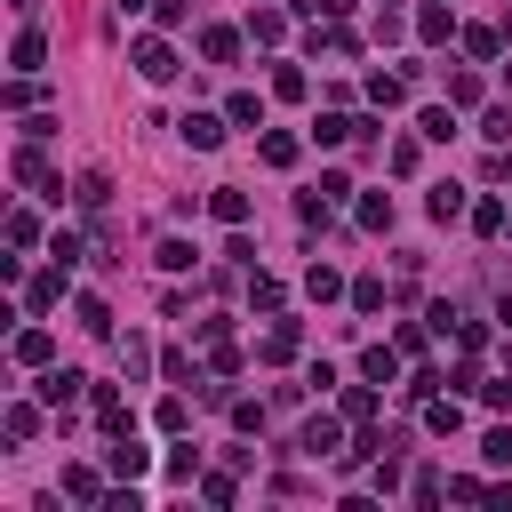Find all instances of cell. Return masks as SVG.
I'll return each instance as SVG.
<instances>
[{
	"instance_id": "obj_28",
	"label": "cell",
	"mask_w": 512,
	"mask_h": 512,
	"mask_svg": "<svg viewBox=\"0 0 512 512\" xmlns=\"http://www.w3.org/2000/svg\"><path fill=\"white\" fill-rule=\"evenodd\" d=\"M72 312H80V328H88V336H112V312H104V296H72Z\"/></svg>"
},
{
	"instance_id": "obj_51",
	"label": "cell",
	"mask_w": 512,
	"mask_h": 512,
	"mask_svg": "<svg viewBox=\"0 0 512 512\" xmlns=\"http://www.w3.org/2000/svg\"><path fill=\"white\" fill-rule=\"evenodd\" d=\"M320 16H352V0H320Z\"/></svg>"
},
{
	"instance_id": "obj_26",
	"label": "cell",
	"mask_w": 512,
	"mask_h": 512,
	"mask_svg": "<svg viewBox=\"0 0 512 512\" xmlns=\"http://www.w3.org/2000/svg\"><path fill=\"white\" fill-rule=\"evenodd\" d=\"M296 152H304V144H296L288 128H272V136H264V168H296Z\"/></svg>"
},
{
	"instance_id": "obj_15",
	"label": "cell",
	"mask_w": 512,
	"mask_h": 512,
	"mask_svg": "<svg viewBox=\"0 0 512 512\" xmlns=\"http://www.w3.org/2000/svg\"><path fill=\"white\" fill-rule=\"evenodd\" d=\"M448 32H456V8H440V0H432V8H416V40H432V48H440Z\"/></svg>"
},
{
	"instance_id": "obj_39",
	"label": "cell",
	"mask_w": 512,
	"mask_h": 512,
	"mask_svg": "<svg viewBox=\"0 0 512 512\" xmlns=\"http://www.w3.org/2000/svg\"><path fill=\"white\" fill-rule=\"evenodd\" d=\"M184 424H192V400L168 392V400H160V432H184Z\"/></svg>"
},
{
	"instance_id": "obj_36",
	"label": "cell",
	"mask_w": 512,
	"mask_h": 512,
	"mask_svg": "<svg viewBox=\"0 0 512 512\" xmlns=\"http://www.w3.org/2000/svg\"><path fill=\"white\" fill-rule=\"evenodd\" d=\"M416 160H424V152H416V136H400V144L384 152V168H392V176H416Z\"/></svg>"
},
{
	"instance_id": "obj_7",
	"label": "cell",
	"mask_w": 512,
	"mask_h": 512,
	"mask_svg": "<svg viewBox=\"0 0 512 512\" xmlns=\"http://www.w3.org/2000/svg\"><path fill=\"white\" fill-rule=\"evenodd\" d=\"M80 392H88V376H80V368H40V400H48V408H72Z\"/></svg>"
},
{
	"instance_id": "obj_46",
	"label": "cell",
	"mask_w": 512,
	"mask_h": 512,
	"mask_svg": "<svg viewBox=\"0 0 512 512\" xmlns=\"http://www.w3.org/2000/svg\"><path fill=\"white\" fill-rule=\"evenodd\" d=\"M408 496H416V504H440V496H448V480H440V472H416V480H408Z\"/></svg>"
},
{
	"instance_id": "obj_13",
	"label": "cell",
	"mask_w": 512,
	"mask_h": 512,
	"mask_svg": "<svg viewBox=\"0 0 512 512\" xmlns=\"http://www.w3.org/2000/svg\"><path fill=\"white\" fill-rule=\"evenodd\" d=\"M40 408H48V400H8L0 432H8V440H32V432H40Z\"/></svg>"
},
{
	"instance_id": "obj_16",
	"label": "cell",
	"mask_w": 512,
	"mask_h": 512,
	"mask_svg": "<svg viewBox=\"0 0 512 512\" xmlns=\"http://www.w3.org/2000/svg\"><path fill=\"white\" fill-rule=\"evenodd\" d=\"M8 64H16V72H40V64H48V40L24 24V32H16V48H8Z\"/></svg>"
},
{
	"instance_id": "obj_2",
	"label": "cell",
	"mask_w": 512,
	"mask_h": 512,
	"mask_svg": "<svg viewBox=\"0 0 512 512\" xmlns=\"http://www.w3.org/2000/svg\"><path fill=\"white\" fill-rule=\"evenodd\" d=\"M104 472H112V480H144V472H152V448H136V432H112Z\"/></svg>"
},
{
	"instance_id": "obj_17",
	"label": "cell",
	"mask_w": 512,
	"mask_h": 512,
	"mask_svg": "<svg viewBox=\"0 0 512 512\" xmlns=\"http://www.w3.org/2000/svg\"><path fill=\"white\" fill-rule=\"evenodd\" d=\"M72 200H80V208L96 216V208L112 200V176H104V168H80V184H72Z\"/></svg>"
},
{
	"instance_id": "obj_52",
	"label": "cell",
	"mask_w": 512,
	"mask_h": 512,
	"mask_svg": "<svg viewBox=\"0 0 512 512\" xmlns=\"http://www.w3.org/2000/svg\"><path fill=\"white\" fill-rule=\"evenodd\" d=\"M496 320H512V288H504V296H496Z\"/></svg>"
},
{
	"instance_id": "obj_30",
	"label": "cell",
	"mask_w": 512,
	"mask_h": 512,
	"mask_svg": "<svg viewBox=\"0 0 512 512\" xmlns=\"http://www.w3.org/2000/svg\"><path fill=\"white\" fill-rule=\"evenodd\" d=\"M40 240V216L32 208H8V248H32Z\"/></svg>"
},
{
	"instance_id": "obj_25",
	"label": "cell",
	"mask_w": 512,
	"mask_h": 512,
	"mask_svg": "<svg viewBox=\"0 0 512 512\" xmlns=\"http://www.w3.org/2000/svg\"><path fill=\"white\" fill-rule=\"evenodd\" d=\"M224 120H232V128H264V104H256V88H240V96L224 104Z\"/></svg>"
},
{
	"instance_id": "obj_37",
	"label": "cell",
	"mask_w": 512,
	"mask_h": 512,
	"mask_svg": "<svg viewBox=\"0 0 512 512\" xmlns=\"http://www.w3.org/2000/svg\"><path fill=\"white\" fill-rule=\"evenodd\" d=\"M296 216H304V224H312V232H320V224H328V216H336V200H320V184H312V192H304V200H296Z\"/></svg>"
},
{
	"instance_id": "obj_54",
	"label": "cell",
	"mask_w": 512,
	"mask_h": 512,
	"mask_svg": "<svg viewBox=\"0 0 512 512\" xmlns=\"http://www.w3.org/2000/svg\"><path fill=\"white\" fill-rule=\"evenodd\" d=\"M504 232H512V224H504Z\"/></svg>"
},
{
	"instance_id": "obj_40",
	"label": "cell",
	"mask_w": 512,
	"mask_h": 512,
	"mask_svg": "<svg viewBox=\"0 0 512 512\" xmlns=\"http://www.w3.org/2000/svg\"><path fill=\"white\" fill-rule=\"evenodd\" d=\"M200 496H208V504H232L240 480H232V472H200Z\"/></svg>"
},
{
	"instance_id": "obj_27",
	"label": "cell",
	"mask_w": 512,
	"mask_h": 512,
	"mask_svg": "<svg viewBox=\"0 0 512 512\" xmlns=\"http://www.w3.org/2000/svg\"><path fill=\"white\" fill-rule=\"evenodd\" d=\"M424 208H432L440 224H456V216H464V184H432V200H424Z\"/></svg>"
},
{
	"instance_id": "obj_53",
	"label": "cell",
	"mask_w": 512,
	"mask_h": 512,
	"mask_svg": "<svg viewBox=\"0 0 512 512\" xmlns=\"http://www.w3.org/2000/svg\"><path fill=\"white\" fill-rule=\"evenodd\" d=\"M120 8H128V16H136V8H152V0H120Z\"/></svg>"
},
{
	"instance_id": "obj_35",
	"label": "cell",
	"mask_w": 512,
	"mask_h": 512,
	"mask_svg": "<svg viewBox=\"0 0 512 512\" xmlns=\"http://www.w3.org/2000/svg\"><path fill=\"white\" fill-rule=\"evenodd\" d=\"M416 136H432V144H448V136H456V120H448V104H432V112L416 120Z\"/></svg>"
},
{
	"instance_id": "obj_38",
	"label": "cell",
	"mask_w": 512,
	"mask_h": 512,
	"mask_svg": "<svg viewBox=\"0 0 512 512\" xmlns=\"http://www.w3.org/2000/svg\"><path fill=\"white\" fill-rule=\"evenodd\" d=\"M192 336H200V352H208V344H232V320L208 312V320H192Z\"/></svg>"
},
{
	"instance_id": "obj_1",
	"label": "cell",
	"mask_w": 512,
	"mask_h": 512,
	"mask_svg": "<svg viewBox=\"0 0 512 512\" xmlns=\"http://www.w3.org/2000/svg\"><path fill=\"white\" fill-rule=\"evenodd\" d=\"M344 424H352L344 408H336V416H312V424L296 432V448H304L312 464H336V456H344Z\"/></svg>"
},
{
	"instance_id": "obj_33",
	"label": "cell",
	"mask_w": 512,
	"mask_h": 512,
	"mask_svg": "<svg viewBox=\"0 0 512 512\" xmlns=\"http://www.w3.org/2000/svg\"><path fill=\"white\" fill-rule=\"evenodd\" d=\"M424 424H432V432H456V424H464V408H456V400H440V392H432V400H424Z\"/></svg>"
},
{
	"instance_id": "obj_4",
	"label": "cell",
	"mask_w": 512,
	"mask_h": 512,
	"mask_svg": "<svg viewBox=\"0 0 512 512\" xmlns=\"http://www.w3.org/2000/svg\"><path fill=\"white\" fill-rule=\"evenodd\" d=\"M8 352H16V368H56V336H48V328H40V320H24V328H16V344H8Z\"/></svg>"
},
{
	"instance_id": "obj_22",
	"label": "cell",
	"mask_w": 512,
	"mask_h": 512,
	"mask_svg": "<svg viewBox=\"0 0 512 512\" xmlns=\"http://www.w3.org/2000/svg\"><path fill=\"white\" fill-rule=\"evenodd\" d=\"M368 96H376V112L408 104V72H376V80H368Z\"/></svg>"
},
{
	"instance_id": "obj_11",
	"label": "cell",
	"mask_w": 512,
	"mask_h": 512,
	"mask_svg": "<svg viewBox=\"0 0 512 512\" xmlns=\"http://www.w3.org/2000/svg\"><path fill=\"white\" fill-rule=\"evenodd\" d=\"M200 56H208V64H232V56H240V32H232V24H200Z\"/></svg>"
},
{
	"instance_id": "obj_47",
	"label": "cell",
	"mask_w": 512,
	"mask_h": 512,
	"mask_svg": "<svg viewBox=\"0 0 512 512\" xmlns=\"http://www.w3.org/2000/svg\"><path fill=\"white\" fill-rule=\"evenodd\" d=\"M480 136H488V144H512V112H504V104H496V112H488V120H480Z\"/></svg>"
},
{
	"instance_id": "obj_6",
	"label": "cell",
	"mask_w": 512,
	"mask_h": 512,
	"mask_svg": "<svg viewBox=\"0 0 512 512\" xmlns=\"http://www.w3.org/2000/svg\"><path fill=\"white\" fill-rule=\"evenodd\" d=\"M176 128H184V144H192V152H216V144H224V128H232V120H224V112H184V120H176Z\"/></svg>"
},
{
	"instance_id": "obj_8",
	"label": "cell",
	"mask_w": 512,
	"mask_h": 512,
	"mask_svg": "<svg viewBox=\"0 0 512 512\" xmlns=\"http://www.w3.org/2000/svg\"><path fill=\"white\" fill-rule=\"evenodd\" d=\"M64 280H72L64 264H56V272H40V280H24V312H56V304H64Z\"/></svg>"
},
{
	"instance_id": "obj_23",
	"label": "cell",
	"mask_w": 512,
	"mask_h": 512,
	"mask_svg": "<svg viewBox=\"0 0 512 512\" xmlns=\"http://www.w3.org/2000/svg\"><path fill=\"white\" fill-rule=\"evenodd\" d=\"M280 32H288V8H256V16H248V40H264V48H272Z\"/></svg>"
},
{
	"instance_id": "obj_45",
	"label": "cell",
	"mask_w": 512,
	"mask_h": 512,
	"mask_svg": "<svg viewBox=\"0 0 512 512\" xmlns=\"http://www.w3.org/2000/svg\"><path fill=\"white\" fill-rule=\"evenodd\" d=\"M160 376H168V384H200V368H192V352H168V360H160Z\"/></svg>"
},
{
	"instance_id": "obj_20",
	"label": "cell",
	"mask_w": 512,
	"mask_h": 512,
	"mask_svg": "<svg viewBox=\"0 0 512 512\" xmlns=\"http://www.w3.org/2000/svg\"><path fill=\"white\" fill-rule=\"evenodd\" d=\"M248 304H256V312H280V304H288V288H280L272 272H256V264H248Z\"/></svg>"
},
{
	"instance_id": "obj_24",
	"label": "cell",
	"mask_w": 512,
	"mask_h": 512,
	"mask_svg": "<svg viewBox=\"0 0 512 512\" xmlns=\"http://www.w3.org/2000/svg\"><path fill=\"white\" fill-rule=\"evenodd\" d=\"M496 48H504V32H496V24H464V56H480V64H488Z\"/></svg>"
},
{
	"instance_id": "obj_43",
	"label": "cell",
	"mask_w": 512,
	"mask_h": 512,
	"mask_svg": "<svg viewBox=\"0 0 512 512\" xmlns=\"http://www.w3.org/2000/svg\"><path fill=\"white\" fill-rule=\"evenodd\" d=\"M32 104H40V80H32V72H16V88H8V112H32Z\"/></svg>"
},
{
	"instance_id": "obj_12",
	"label": "cell",
	"mask_w": 512,
	"mask_h": 512,
	"mask_svg": "<svg viewBox=\"0 0 512 512\" xmlns=\"http://www.w3.org/2000/svg\"><path fill=\"white\" fill-rule=\"evenodd\" d=\"M360 376H368V384H392V376H400V344H368V352H360Z\"/></svg>"
},
{
	"instance_id": "obj_31",
	"label": "cell",
	"mask_w": 512,
	"mask_h": 512,
	"mask_svg": "<svg viewBox=\"0 0 512 512\" xmlns=\"http://www.w3.org/2000/svg\"><path fill=\"white\" fill-rule=\"evenodd\" d=\"M48 256H56V264H64V272H72V264H80V256H88V240H80V232H48Z\"/></svg>"
},
{
	"instance_id": "obj_5",
	"label": "cell",
	"mask_w": 512,
	"mask_h": 512,
	"mask_svg": "<svg viewBox=\"0 0 512 512\" xmlns=\"http://www.w3.org/2000/svg\"><path fill=\"white\" fill-rule=\"evenodd\" d=\"M8 168H16V184H32V192H48V200H64V184H56V176H48V160H40V136H32V144H24V152H16Z\"/></svg>"
},
{
	"instance_id": "obj_49",
	"label": "cell",
	"mask_w": 512,
	"mask_h": 512,
	"mask_svg": "<svg viewBox=\"0 0 512 512\" xmlns=\"http://www.w3.org/2000/svg\"><path fill=\"white\" fill-rule=\"evenodd\" d=\"M352 304L360 312H384V280H352Z\"/></svg>"
},
{
	"instance_id": "obj_44",
	"label": "cell",
	"mask_w": 512,
	"mask_h": 512,
	"mask_svg": "<svg viewBox=\"0 0 512 512\" xmlns=\"http://www.w3.org/2000/svg\"><path fill=\"white\" fill-rule=\"evenodd\" d=\"M504 224H512L504 200H480V208H472V232H504Z\"/></svg>"
},
{
	"instance_id": "obj_21",
	"label": "cell",
	"mask_w": 512,
	"mask_h": 512,
	"mask_svg": "<svg viewBox=\"0 0 512 512\" xmlns=\"http://www.w3.org/2000/svg\"><path fill=\"white\" fill-rule=\"evenodd\" d=\"M88 400H96V424H104V432H128V400H120L112 384H96Z\"/></svg>"
},
{
	"instance_id": "obj_10",
	"label": "cell",
	"mask_w": 512,
	"mask_h": 512,
	"mask_svg": "<svg viewBox=\"0 0 512 512\" xmlns=\"http://www.w3.org/2000/svg\"><path fill=\"white\" fill-rule=\"evenodd\" d=\"M296 344H304V336H296V320H272V328H264V344H256V360H272V368H280V360H296Z\"/></svg>"
},
{
	"instance_id": "obj_42",
	"label": "cell",
	"mask_w": 512,
	"mask_h": 512,
	"mask_svg": "<svg viewBox=\"0 0 512 512\" xmlns=\"http://www.w3.org/2000/svg\"><path fill=\"white\" fill-rule=\"evenodd\" d=\"M448 104H480V72H448Z\"/></svg>"
},
{
	"instance_id": "obj_19",
	"label": "cell",
	"mask_w": 512,
	"mask_h": 512,
	"mask_svg": "<svg viewBox=\"0 0 512 512\" xmlns=\"http://www.w3.org/2000/svg\"><path fill=\"white\" fill-rule=\"evenodd\" d=\"M304 296H312V304H336V296H344V272H336V264H312V272H304Z\"/></svg>"
},
{
	"instance_id": "obj_50",
	"label": "cell",
	"mask_w": 512,
	"mask_h": 512,
	"mask_svg": "<svg viewBox=\"0 0 512 512\" xmlns=\"http://www.w3.org/2000/svg\"><path fill=\"white\" fill-rule=\"evenodd\" d=\"M152 16H160V24H184V16H192V0H152Z\"/></svg>"
},
{
	"instance_id": "obj_48",
	"label": "cell",
	"mask_w": 512,
	"mask_h": 512,
	"mask_svg": "<svg viewBox=\"0 0 512 512\" xmlns=\"http://www.w3.org/2000/svg\"><path fill=\"white\" fill-rule=\"evenodd\" d=\"M192 264V240H160V272H184Z\"/></svg>"
},
{
	"instance_id": "obj_14",
	"label": "cell",
	"mask_w": 512,
	"mask_h": 512,
	"mask_svg": "<svg viewBox=\"0 0 512 512\" xmlns=\"http://www.w3.org/2000/svg\"><path fill=\"white\" fill-rule=\"evenodd\" d=\"M64 496H72V504H104V472H96V464H72V472H64Z\"/></svg>"
},
{
	"instance_id": "obj_18",
	"label": "cell",
	"mask_w": 512,
	"mask_h": 512,
	"mask_svg": "<svg viewBox=\"0 0 512 512\" xmlns=\"http://www.w3.org/2000/svg\"><path fill=\"white\" fill-rule=\"evenodd\" d=\"M360 232H392V192H360Z\"/></svg>"
},
{
	"instance_id": "obj_9",
	"label": "cell",
	"mask_w": 512,
	"mask_h": 512,
	"mask_svg": "<svg viewBox=\"0 0 512 512\" xmlns=\"http://www.w3.org/2000/svg\"><path fill=\"white\" fill-rule=\"evenodd\" d=\"M208 216L240 232V224H248V192H240V184H216V192H208Z\"/></svg>"
},
{
	"instance_id": "obj_32",
	"label": "cell",
	"mask_w": 512,
	"mask_h": 512,
	"mask_svg": "<svg viewBox=\"0 0 512 512\" xmlns=\"http://www.w3.org/2000/svg\"><path fill=\"white\" fill-rule=\"evenodd\" d=\"M336 408H344V416H352V424H368V416H376V384H352V392H344V400H336Z\"/></svg>"
},
{
	"instance_id": "obj_29",
	"label": "cell",
	"mask_w": 512,
	"mask_h": 512,
	"mask_svg": "<svg viewBox=\"0 0 512 512\" xmlns=\"http://www.w3.org/2000/svg\"><path fill=\"white\" fill-rule=\"evenodd\" d=\"M112 352H120V368H128V376H144V368H152V344H144V336H112Z\"/></svg>"
},
{
	"instance_id": "obj_3",
	"label": "cell",
	"mask_w": 512,
	"mask_h": 512,
	"mask_svg": "<svg viewBox=\"0 0 512 512\" xmlns=\"http://www.w3.org/2000/svg\"><path fill=\"white\" fill-rule=\"evenodd\" d=\"M128 64H136L152 88H160V80H176V48H168L160 32H152V40H136V48H128Z\"/></svg>"
},
{
	"instance_id": "obj_34",
	"label": "cell",
	"mask_w": 512,
	"mask_h": 512,
	"mask_svg": "<svg viewBox=\"0 0 512 512\" xmlns=\"http://www.w3.org/2000/svg\"><path fill=\"white\" fill-rule=\"evenodd\" d=\"M480 456H488V464H496V472H512V424H496V432H488V440H480Z\"/></svg>"
},
{
	"instance_id": "obj_41",
	"label": "cell",
	"mask_w": 512,
	"mask_h": 512,
	"mask_svg": "<svg viewBox=\"0 0 512 512\" xmlns=\"http://www.w3.org/2000/svg\"><path fill=\"white\" fill-rule=\"evenodd\" d=\"M272 96H288V104H296V96H304V64H280V72H272Z\"/></svg>"
}]
</instances>
